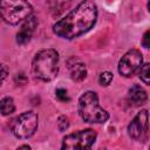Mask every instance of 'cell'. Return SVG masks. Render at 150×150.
Here are the masks:
<instances>
[{
  "label": "cell",
  "instance_id": "1",
  "mask_svg": "<svg viewBox=\"0 0 150 150\" xmlns=\"http://www.w3.org/2000/svg\"><path fill=\"white\" fill-rule=\"evenodd\" d=\"M96 19L97 7L94 1L83 0L63 19L54 23L53 32L60 38L71 40L88 32L95 25Z\"/></svg>",
  "mask_w": 150,
  "mask_h": 150
},
{
  "label": "cell",
  "instance_id": "2",
  "mask_svg": "<svg viewBox=\"0 0 150 150\" xmlns=\"http://www.w3.org/2000/svg\"><path fill=\"white\" fill-rule=\"evenodd\" d=\"M59 73V54L55 49H42L38 52L32 61V74L43 82L52 81Z\"/></svg>",
  "mask_w": 150,
  "mask_h": 150
},
{
  "label": "cell",
  "instance_id": "3",
  "mask_svg": "<svg viewBox=\"0 0 150 150\" xmlns=\"http://www.w3.org/2000/svg\"><path fill=\"white\" fill-rule=\"evenodd\" d=\"M79 115L88 123H103L109 118V114L98 103V96L95 91L88 90L79 98Z\"/></svg>",
  "mask_w": 150,
  "mask_h": 150
},
{
  "label": "cell",
  "instance_id": "4",
  "mask_svg": "<svg viewBox=\"0 0 150 150\" xmlns=\"http://www.w3.org/2000/svg\"><path fill=\"white\" fill-rule=\"evenodd\" d=\"M32 12L27 0H0V16L8 25H18L32 15Z\"/></svg>",
  "mask_w": 150,
  "mask_h": 150
},
{
  "label": "cell",
  "instance_id": "5",
  "mask_svg": "<svg viewBox=\"0 0 150 150\" xmlns=\"http://www.w3.org/2000/svg\"><path fill=\"white\" fill-rule=\"evenodd\" d=\"M38 122L39 117L34 111H25L14 120L12 124V131L18 138H28L36 131Z\"/></svg>",
  "mask_w": 150,
  "mask_h": 150
},
{
  "label": "cell",
  "instance_id": "6",
  "mask_svg": "<svg viewBox=\"0 0 150 150\" xmlns=\"http://www.w3.org/2000/svg\"><path fill=\"white\" fill-rule=\"evenodd\" d=\"M96 131L93 129L79 130L68 134L62 139V149H89L96 141Z\"/></svg>",
  "mask_w": 150,
  "mask_h": 150
},
{
  "label": "cell",
  "instance_id": "7",
  "mask_svg": "<svg viewBox=\"0 0 150 150\" xmlns=\"http://www.w3.org/2000/svg\"><path fill=\"white\" fill-rule=\"evenodd\" d=\"M143 64V55L137 49L128 50L118 62V73L124 77L132 76Z\"/></svg>",
  "mask_w": 150,
  "mask_h": 150
},
{
  "label": "cell",
  "instance_id": "8",
  "mask_svg": "<svg viewBox=\"0 0 150 150\" xmlns=\"http://www.w3.org/2000/svg\"><path fill=\"white\" fill-rule=\"evenodd\" d=\"M148 110H141L128 125V134L135 141H144L148 136Z\"/></svg>",
  "mask_w": 150,
  "mask_h": 150
},
{
  "label": "cell",
  "instance_id": "9",
  "mask_svg": "<svg viewBox=\"0 0 150 150\" xmlns=\"http://www.w3.org/2000/svg\"><path fill=\"white\" fill-rule=\"evenodd\" d=\"M36 26H38V19L34 15H29L27 19H25L16 34V42L19 45L27 43L30 40Z\"/></svg>",
  "mask_w": 150,
  "mask_h": 150
},
{
  "label": "cell",
  "instance_id": "10",
  "mask_svg": "<svg viewBox=\"0 0 150 150\" xmlns=\"http://www.w3.org/2000/svg\"><path fill=\"white\" fill-rule=\"evenodd\" d=\"M67 68L69 70V75H70L71 80L76 81V82H80V81L84 80L86 76H87V67H86V64L80 59H77L75 56L68 59Z\"/></svg>",
  "mask_w": 150,
  "mask_h": 150
},
{
  "label": "cell",
  "instance_id": "11",
  "mask_svg": "<svg viewBox=\"0 0 150 150\" xmlns=\"http://www.w3.org/2000/svg\"><path fill=\"white\" fill-rule=\"evenodd\" d=\"M129 100L135 104V105H141L144 104L148 100L146 91L138 84H134L129 89Z\"/></svg>",
  "mask_w": 150,
  "mask_h": 150
},
{
  "label": "cell",
  "instance_id": "12",
  "mask_svg": "<svg viewBox=\"0 0 150 150\" xmlns=\"http://www.w3.org/2000/svg\"><path fill=\"white\" fill-rule=\"evenodd\" d=\"M71 0H48V7L50 14L56 18L69 8Z\"/></svg>",
  "mask_w": 150,
  "mask_h": 150
},
{
  "label": "cell",
  "instance_id": "13",
  "mask_svg": "<svg viewBox=\"0 0 150 150\" xmlns=\"http://www.w3.org/2000/svg\"><path fill=\"white\" fill-rule=\"evenodd\" d=\"M15 110V104L12 97L6 96L4 98L0 100V114L4 116H8L11 114H13Z\"/></svg>",
  "mask_w": 150,
  "mask_h": 150
},
{
  "label": "cell",
  "instance_id": "14",
  "mask_svg": "<svg viewBox=\"0 0 150 150\" xmlns=\"http://www.w3.org/2000/svg\"><path fill=\"white\" fill-rule=\"evenodd\" d=\"M139 77H141V80H142L145 84H149V82H150V64H149V63H144V64L141 67Z\"/></svg>",
  "mask_w": 150,
  "mask_h": 150
},
{
  "label": "cell",
  "instance_id": "15",
  "mask_svg": "<svg viewBox=\"0 0 150 150\" xmlns=\"http://www.w3.org/2000/svg\"><path fill=\"white\" fill-rule=\"evenodd\" d=\"M111 81H112V74L110 71H103V73L100 74L98 82H100L101 86L107 87V86H109L111 83Z\"/></svg>",
  "mask_w": 150,
  "mask_h": 150
},
{
  "label": "cell",
  "instance_id": "16",
  "mask_svg": "<svg viewBox=\"0 0 150 150\" xmlns=\"http://www.w3.org/2000/svg\"><path fill=\"white\" fill-rule=\"evenodd\" d=\"M57 127H59V130L60 131H64L69 127V120H68V117H66L63 115L60 116L57 118Z\"/></svg>",
  "mask_w": 150,
  "mask_h": 150
},
{
  "label": "cell",
  "instance_id": "17",
  "mask_svg": "<svg viewBox=\"0 0 150 150\" xmlns=\"http://www.w3.org/2000/svg\"><path fill=\"white\" fill-rule=\"evenodd\" d=\"M56 97L60 100V101H69V97H68V94H67V90L66 89H57L56 90Z\"/></svg>",
  "mask_w": 150,
  "mask_h": 150
},
{
  "label": "cell",
  "instance_id": "18",
  "mask_svg": "<svg viewBox=\"0 0 150 150\" xmlns=\"http://www.w3.org/2000/svg\"><path fill=\"white\" fill-rule=\"evenodd\" d=\"M6 77H7V68L0 63V84L5 81Z\"/></svg>",
  "mask_w": 150,
  "mask_h": 150
},
{
  "label": "cell",
  "instance_id": "19",
  "mask_svg": "<svg viewBox=\"0 0 150 150\" xmlns=\"http://www.w3.org/2000/svg\"><path fill=\"white\" fill-rule=\"evenodd\" d=\"M149 34H150V32L146 30V32L144 33V36H143V40H142V45H143L145 48H149Z\"/></svg>",
  "mask_w": 150,
  "mask_h": 150
},
{
  "label": "cell",
  "instance_id": "20",
  "mask_svg": "<svg viewBox=\"0 0 150 150\" xmlns=\"http://www.w3.org/2000/svg\"><path fill=\"white\" fill-rule=\"evenodd\" d=\"M19 148H20V149H21V148H26V149H30V146H29V145H20Z\"/></svg>",
  "mask_w": 150,
  "mask_h": 150
}]
</instances>
